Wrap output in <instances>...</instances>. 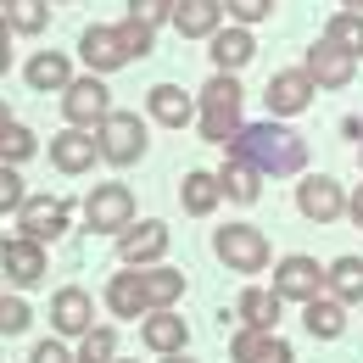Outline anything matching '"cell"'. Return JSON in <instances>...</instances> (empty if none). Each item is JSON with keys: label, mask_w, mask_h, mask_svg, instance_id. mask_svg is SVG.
Listing matches in <instances>:
<instances>
[{"label": "cell", "mask_w": 363, "mask_h": 363, "mask_svg": "<svg viewBox=\"0 0 363 363\" xmlns=\"http://www.w3.org/2000/svg\"><path fill=\"white\" fill-rule=\"evenodd\" d=\"M224 151H229V157H240V162H252L263 179H269V174L279 179V174H302V168H308V140L291 135V129L274 123V118H269V123H246Z\"/></svg>", "instance_id": "cell-1"}, {"label": "cell", "mask_w": 363, "mask_h": 363, "mask_svg": "<svg viewBox=\"0 0 363 363\" xmlns=\"http://www.w3.org/2000/svg\"><path fill=\"white\" fill-rule=\"evenodd\" d=\"M213 257L229 274H263L269 269V235L257 224H224L213 229Z\"/></svg>", "instance_id": "cell-2"}, {"label": "cell", "mask_w": 363, "mask_h": 363, "mask_svg": "<svg viewBox=\"0 0 363 363\" xmlns=\"http://www.w3.org/2000/svg\"><path fill=\"white\" fill-rule=\"evenodd\" d=\"M101 140V157L112 162V168H129L145 157V123H140V112H106V123L95 129Z\"/></svg>", "instance_id": "cell-3"}, {"label": "cell", "mask_w": 363, "mask_h": 363, "mask_svg": "<svg viewBox=\"0 0 363 363\" xmlns=\"http://www.w3.org/2000/svg\"><path fill=\"white\" fill-rule=\"evenodd\" d=\"M62 112H67V129H101L106 123V112H112V90L101 84V73L90 79H73L67 90H62Z\"/></svg>", "instance_id": "cell-4"}, {"label": "cell", "mask_w": 363, "mask_h": 363, "mask_svg": "<svg viewBox=\"0 0 363 363\" xmlns=\"http://www.w3.org/2000/svg\"><path fill=\"white\" fill-rule=\"evenodd\" d=\"M84 218H90L95 235H123V229L135 224V196H129V184H95L90 196H84Z\"/></svg>", "instance_id": "cell-5"}, {"label": "cell", "mask_w": 363, "mask_h": 363, "mask_svg": "<svg viewBox=\"0 0 363 363\" xmlns=\"http://www.w3.org/2000/svg\"><path fill=\"white\" fill-rule=\"evenodd\" d=\"M302 73L313 79L318 90H347L352 79H358V56L341 45H330V40H313L308 56H302Z\"/></svg>", "instance_id": "cell-6"}, {"label": "cell", "mask_w": 363, "mask_h": 363, "mask_svg": "<svg viewBox=\"0 0 363 363\" xmlns=\"http://www.w3.org/2000/svg\"><path fill=\"white\" fill-rule=\"evenodd\" d=\"M296 207H302V218H313V224H335V218L347 213V190L330 179V174H308V179L296 184Z\"/></svg>", "instance_id": "cell-7"}, {"label": "cell", "mask_w": 363, "mask_h": 363, "mask_svg": "<svg viewBox=\"0 0 363 363\" xmlns=\"http://www.w3.org/2000/svg\"><path fill=\"white\" fill-rule=\"evenodd\" d=\"M118 257H123L129 269H151V263H162V257H168V224H157V218L129 224L123 235H118Z\"/></svg>", "instance_id": "cell-8"}, {"label": "cell", "mask_w": 363, "mask_h": 363, "mask_svg": "<svg viewBox=\"0 0 363 363\" xmlns=\"http://www.w3.org/2000/svg\"><path fill=\"white\" fill-rule=\"evenodd\" d=\"M274 291L285 296V302H313V296H324V269H318L313 257H279L274 263Z\"/></svg>", "instance_id": "cell-9"}, {"label": "cell", "mask_w": 363, "mask_h": 363, "mask_svg": "<svg viewBox=\"0 0 363 363\" xmlns=\"http://www.w3.org/2000/svg\"><path fill=\"white\" fill-rule=\"evenodd\" d=\"M67 229V201L62 196H28L23 201V213H17V235H28V240H56Z\"/></svg>", "instance_id": "cell-10"}, {"label": "cell", "mask_w": 363, "mask_h": 363, "mask_svg": "<svg viewBox=\"0 0 363 363\" xmlns=\"http://www.w3.org/2000/svg\"><path fill=\"white\" fill-rule=\"evenodd\" d=\"M229 358L235 363H296V352H291V341H279L274 330L240 324V330L229 335Z\"/></svg>", "instance_id": "cell-11"}, {"label": "cell", "mask_w": 363, "mask_h": 363, "mask_svg": "<svg viewBox=\"0 0 363 363\" xmlns=\"http://www.w3.org/2000/svg\"><path fill=\"white\" fill-rule=\"evenodd\" d=\"M313 79L302 73V67H291V73H274L263 101H269V118H296V112H308V101H313Z\"/></svg>", "instance_id": "cell-12"}, {"label": "cell", "mask_w": 363, "mask_h": 363, "mask_svg": "<svg viewBox=\"0 0 363 363\" xmlns=\"http://www.w3.org/2000/svg\"><path fill=\"white\" fill-rule=\"evenodd\" d=\"M0 269H6L11 285H40V279H45V246L28 240V235H11V240L0 246Z\"/></svg>", "instance_id": "cell-13"}, {"label": "cell", "mask_w": 363, "mask_h": 363, "mask_svg": "<svg viewBox=\"0 0 363 363\" xmlns=\"http://www.w3.org/2000/svg\"><path fill=\"white\" fill-rule=\"evenodd\" d=\"M50 324H56V335H84V330H95L90 291H79V285L56 291V296H50Z\"/></svg>", "instance_id": "cell-14"}, {"label": "cell", "mask_w": 363, "mask_h": 363, "mask_svg": "<svg viewBox=\"0 0 363 363\" xmlns=\"http://www.w3.org/2000/svg\"><path fill=\"white\" fill-rule=\"evenodd\" d=\"M95 157H101V140L90 129H62V135H50V162L62 168V174H84L95 168Z\"/></svg>", "instance_id": "cell-15"}, {"label": "cell", "mask_w": 363, "mask_h": 363, "mask_svg": "<svg viewBox=\"0 0 363 363\" xmlns=\"http://www.w3.org/2000/svg\"><path fill=\"white\" fill-rule=\"evenodd\" d=\"M140 341L157 352V358H168V352H184V341H190V330H184V318L174 308H157V313L140 318Z\"/></svg>", "instance_id": "cell-16"}, {"label": "cell", "mask_w": 363, "mask_h": 363, "mask_svg": "<svg viewBox=\"0 0 363 363\" xmlns=\"http://www.w3.org/2000/svg\"><path fill=\"white\" fill-rule=\"evenodd\" d=\"M79 56L90 62V73H118L123 62H129V50H123V40H118V28H84L79 34Z\"/></svg>", "instance_id": "cell-17"}, {"label": "cell", "mask_w": 363, "mask_h": 363, "mask_svg": "<svg viewBox=\"0 0 363 363\" xmlns=\"http://www.w3.org/2000/svg\"><path fill=\"white\" fill-rule=\"evenodd\" d=\"M174 28L184 40H213L224 28V0H179L174 6Z\"/></svg>", "instance_id": "cell-18"}, {"label": "cell", "mask_w": 363, "mask_h": 363, "mask_svg": "<svg viewBox=\"0 0 363 363\" xmlns=\"http://www.w3.org/2000/svg\"><path fill=\"white\" fill-rule=\"evenodd\" d=\"M145 112H151L162 129H184V123H196V112H201V106H196L179 84H157V90L145 95Z\"/></svg>", "instance_id": "cell-19"}, {"label": "cell", "mask_w": 363, "mask_h": 363, "mask_svg": "<svg viewBox=\"0 0 363 363\" xmlns=\"http://www.w3.org/2000/svg\"><path fill=\"white\" fill-rule=\"evenodd\" d=\"M252 56H257V40H252V28L229 23V28H218V34H213V67H218V73H240Z\"/></svg>", "instance_id": "cell-20"}, {"label": "cell", "mask_w": 363, "mask_h": 363, "mask_svg": "<svg viewBox=\"0 0 363 363\" xmlns=\"http://www.w3.org/2000/svg\"><path fill=\"white\" fill-rule=\"evenodd\" d=\"M106 308L118 318H145L151 313V302H145V285H140V269H123L106 279Z\"/></svg>", "instance_id": "cell-21"}, {"label": "cell", "mask_w": 363, "mask_h": 363, "mask_svg": "<svg viewBox=\"0 0 363 363\" xmlns=\"http://www.w3.org/2000/svg\"><path fill=\"white\" fill-rule=\"evenodd\" d=\"M279 308H285V296L279 291H263V285H252V291H240V302H235V318L240 324H252V330H274L279 324Z\"/></svg>", "instance_id": "cell-22"}, {"label": "cell", "mask_w": 363, "mask_h": 363, "mask_svg": "<svg viewBox=\"0 0 363 363\" xmlns=\"http://www.w3.org/2000/svg\"><path fill=\"white\" fill-rule=\"evenodd\" d=\"M302 324H308L313 341H335V335L347 330V302H335V296L324 291V296H313V302H302Z\"/></svg>", "instance_id": "cell-23"}, {"label": "cell", "mask_w": 363, "mask_h": 363, "mask_svg": "<svg viewBox=\"0 0 363 363\" xmlns=\"http://www.w3.org/2000/svg\"><path fill=\"white\" fill-rule=\"evenodd\" d=\"M23 79H28V90H40V95L67 90V84H73V62H67L62 50H40V56L23 67Z\"/></svg>", "instance_id": "cell-24"}, {"label": "cell", "mask_w": 363, "mask_h": 363, "mask_svg": "<svg viewBox=\"0 0 363 363\" xmlns=\"http://www.w3.org/2000/svg\"><path fill=\"white\" fill-rule=\"evenodd\" d=\"M179 201H184V213L190 218H207L218 201H224V190H218V174H207V168H190L179 184Z\"/></svg>", "instance_id": "cell-25"}, {"label": "cell", "mask_w": 363, "mask_h": 363, "mask_svg": "<svg viewBox=\"0 0 363 363\" xmlns=\"http://www.w3.org/2000/svg\"><path fill=\"white\" fill-rule=\"evenodd\" d=\"M218 190H224L229 201H240V207H252V201L263 196V174H257L252 162H240V157H229L224 168H218Z\"/></svg>", "instance_id": "cell-26"}, {"label": "cell", "mask_w": 363, "mask_h": 363, "mask_svg": "<svg viewBox=\"0 0 363 363\" xmlns=\"http://www.w3.org/2000/svg\"><path fill=\"white\" fill-rule=\"evenodd\" d=\"M324 291H330L335 302L358 308L363 302V257H335V263L324 269Z\"/></svg>", "instance_id": "cell-27"}, {"label": "cell", "mask_w": 363, "mask_h": 363, "mask_svg": "<svg viewBox=\"0 0 363 363\" xmlns=\"http://www.w3.org/2000/svg\"><path fill=\"white\" fill-rule=\"evenodd\" d=\"M140 285H145V302H151V313H157V308H174V302L184 296V274H179V269H162V263L140 269Z\"/></svg>", "instance_id": "cell-28"}, {"label": "cell", "mask_w": 363, "mask_h": 363, "mask_svg": "<svg viewBox=\"0 0 363 363\" xmlns=\"http://www.w3.org/2000/svg\"><path fill=\"white\" fill-rule=\"evenodd\" d=\"M240 101H246V90H240V79H235V73H213L196 106H201V112H240Z\"/></svg>", "instance_id": "cell-29"}, {"label": "cell", "mask_w": 363, "mask_h": 363, "mask_svg": "<svg viewBox=\"0 0 363 363\" xmlns=\"http://www.w3.org/2000/svg\"><path fill=\"white\" fill-rule=\"evenodd\" d=\"M6 23H11V34H45L50 0H6Z\"/></svg>", "instance_id": "cell-30"}, {"label": "cell", "mask_w": 363, "mask_h": 363, "mask_svg": "<svg viewBox=\"0 0 363 363\" xmlns=\"http://www.w3.org/2000/svg\"><path fill=\"white\" fill-rule=\"evenodd\" d=\"M324 40L341 45V50H352V56H363V11H335L330 28H324Z\"/></svg>", "instance_id": "cell-31"}, {"label": "cell", "mask_w": 363, "mask_h": 363, "mask_svg": "<svg viewBox=\"0 0 363 363\" xmlns=\"http://www.w3.org/2000/svg\"><path fill=\"white\" fill-rule=\"evenodd\" d=\"M79 363H118V330H112V324L84 330V335H79Z\"/></svg>", "instance_id": "cell-32"}, {"label": "cell", "mask_w": 363, "mask_h": 363, "mask_svg": "<svg viewBox=\"0 0 363 363\" xmlns=\"http://www.w3.org/2000/svg\"><path fill=\"white\" fill-rule=\"evenodd\" d=\"M40 151V140H34V129H23V123H6L0 129V162L6 168H17V162H28Z\"/></svg>", "instance_id": "cell-33"}, {"label": "cell", "mask_w": 363, "mask_h": 363, "mask_svg": "<svg viewBox=\"0 0 363 363\" xmlns=\"http://www.w3.org/2000/svg\"><path fill=\"white\" fill-rule=\"evenodd\" d=\"M118 40H123V50H129V62H135V56H151L157 28H151V23H140V17H123V23H118Z\"/></svg>", "instance_id": "cell-34"}, {"label": "cell", "mask_w": 363, "mask_h": 363, "mask_svg": "<svg viewBox=\"0 0 363 363\" xmlns=\"http://www.w3.org/2000/svg\"><path fill=\"white\" fill-rule=\"evenodd\" d=\"M23 201H28V184H23V174L0 162V213H23Z\"/></svg>", "instance_id": "cell-35"}, {"label": "cell", "mask_w": 363, "mask_h": 363, "mask_svg": "<svg viewBox=\"0 0 363 363\" xmlns=\"http://www.w3.org/2000/svg\"><path fill=\"white\" fill-rule=\"evenodd\" d=\"M28 324H34V313L23 296H0V335H23Z\"/></svg>", "instance_id": "cell-36"}, {"label": "cell", "mask_w": 363, "mask_h": 363, "mask_svg": "<svg viewBox=\"0 0 363 363\" xmlns=\"http://www.w3.org/2000/svg\"><path fill=\"white\" fill-rule=\"evenodd\" d=\"M229 23H240V28H252V23H263V17H274V0H224Z\"/></svg>", "instance_id": "cell-37"}, {"label": "cell", "mask_w": 363, "mask_h": 363, "mask_svg": "<svg viewBox=\"0 0 363 363\" xmlns=\"http://www.w3.org/2000/svg\"><path fill=\"white\" fill-rule=\"evenodd\" d=\"M174 6L179 0H129V17H140V23H174Z\"/></svg>", "instance_id": "cell-38"}, {"label": "cell", "mask_w": 363, "mask_h": 363, "mask_svg": "<svg viewBox=\"0 0 363 363\" xmlns=\"http://www.w3.org/2000/svg\"><path fill=\"white\" fill-rule=\"evenodd\" d=\"M28 363H79V358H73V352H67L62 341H40V347H34V358H28Z\"/></svg>", "instance_id": "cell-39"}, {"label": "cell", "mask_w": 363, "mask_h": 363, "mask_svg": "<svg viewBox=\"0 0 363 363\" xmlns=\"http://www.w3.org/2000/svg\"><path fill=\"white\" fill-rule=\"evenodd\" d=\"M347 218H352V224L363 229V184H358V190H352V196H347Z\"/></svg>", "instance_id": "cell-40"}, {"label": "cell", "mask_w": 363, "mask_h": 363, "mask_svg": "<svg viewBox=\"0 0 363 363\" xmlns=\"http://www.w3.org/2000/svg\"><path fill=\"white\" fill-rule=\"evenodd\" d=\"M0 50H11V23H6V11H0Z\"/></svg>", "instance_id": "cell-41"}, {"label": "cell", "mask_w": 363, "mask_h": 363, "mask_svg": "<svg viewBox=\"0 0 363 363\" xmlns=\"http://www.w3.org/2000/svg\"><path fill=\"white\" fill-rule=\"evenodd\" d=\"M6 123H11V112H6V95H0V129H6Z\"/></svg>", "instance_id": "cell-42"}, {"label": "cell", "mask_w": 363, "mask_h": 363, "mask_svg": "<svg viewBox=\"0 0 363 363\" xmlns=\"http://www.w3.org/2000/svg\"><path fill=\"white\" fill-rule=\"evenodd\" d=\"M341 11H363V0H341Z\"/></svg>", "instance_id": "cell-43"}, {"label": "cell", "mask_w": 363, "mask_h": 363, "mask_svg": "<svg viewBox=\"0 0 363 363\" xmlns=\"http://www.w3.org/2000/svg\"><path fill=\"white\" fill-rule=\"evenodd\" d=\"M162 363H190V358H184V352H168V358H162Z\"/></svg>", "instance_id": "cell-44"}, {"label": "cell", "mask_w": 363, "mask_h": 363, "mask_svg": "<svg viewBox=\"0 0 363 363\" xmlns=\"http://www.w3.org/2000/svg\"><path fill=\"white\" fill-rule=\"evenodd\" d=\"M6 67H11V50H0V73H6Z\"/></svg>", "instance_id": "cell-45"}, {"label": "cell", "mask_w": 363, "mask_h": 363, "mask_svg": "<svg viewBox=\"0 0 363 363\" xmlns=\"http://www.w3.org/2000/svg\"><path fill=\"white\" fill-rule=\"evenodd\" d=\"M50 6H62V0H50Z\"/></svg>", "instance_id": "cell-46"}, {"label": "cell", "mask_w": 363, "mask_h": 363, "mask_svg": "<svg viewBox=\"0 0 363 363\" xmlns=\"http://www.w3.org/2000/svg\"><path fill=\"white\" fill-rule=\"evenodd\" d=\"M0 11H6V0H0Z\"/></svg>", "instance_id": "cell-47"}]
</instances>
